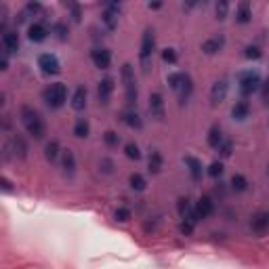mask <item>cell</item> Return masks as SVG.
Returning a JSON list of instances; mask_svg holds the SVG:
<instances>
[{
  "mask_svg": "<svg viewBox=\"0 0 269 269\" xmlns=\"http://www.w3.org/2000/svg\"><path fill=\"white\" fill-rule=\"evenodd\" d=\"M21 122H24L26 131L32 134L34 139H42L47 134V124L40 118V114L36 109H32L29 106H24L21 108Z\"/></svg>",
  "mask_w": 269,
  "mask_h": 269,
  "instance_id": "cell-1",
  "label": "cell"
},
{
  "mask_svg": "<svg viewBox=\"0 0 269 269\" xmlns=\"http://www.w3.org/2000/svg\"><path fill=\"white\" fill-rule=\"evenodd\" d=\"M122 82L126 91V103H129V108H134L137 106V80H134V70L131 63L122 65Z\"/></svg>",
  "mask_w": 269,
  "mask_h": 269,
  "instance_id": "cell-2",
  "label": "cell"
},
{
  "mask_svg": "<svg viewBox=\"0 0 269 269\" xmlns=\"http://www.w3.org/2000/svg\"><path fill=\"white\" fill-rule=\"evenodd\" d=\"M44 101H47L49 108H61L63 103L67 101V88L65 84H61V82H57V84H51L47 91H44Z\"/></svg>",
  "mask_w": 269,
  "mask_h": 269,
  "instance_id": "cell-3",
  "label": "cell"
},
{
  "mask_svg": "<svg viewBox=\"0 0 269 269\" xmlns=\"http://www.w3.org/2000/svg\"><path fill=\"white\" fill-rule=\"evenodd\" d=\"M238 84H240V93L244 95V97H250L252 93H257L259 88H261V76L257 72H244V74H240V78H238Z\"/></svg>",
  "mask_w": 269,
  "mask_h": 269,
  "instance_id": "cell-4",
  "label": "cell"
},
{
  "mask_svg": "<svg viewBox=\"0 0 269 269\" xmlns=\"http://www.w3.org/2000/svg\"><path fill=\"white\" fill-rule=\"evenodd\" d=\"M154 51H156V32H154L152 27H147L145 32H143V38H141V49H139L141 63L147 65L149 59H152V55H154Z\"/></svg>",
  "mask_w": 269,
  "mask_h": 269,
  "instance_id": "cell-5",
  "label": "cell"
},
{
  "mask_svg": "<svg viewBox=\"0 0 269 269\" xmlns=\"http://www.w3.org/2000/svg\"><path fill=\"white\" fill-rule=\"evenodd\" d=\"M38 67L44 72V74H49V76H53V74H59L61 72V63H59V59L57 55L53 53H44L38 57Z\"/></svg>",
  "mask_w": 269,
  "mask_h": 269,
  "instance_id": "cell-6",
  "label": "cell"
},
{
  "mask_svg": "<svg viewBox=\"0 0 269 269\" xmlns=\"http://www.w3.org/2000/svg\"><path fill=\"white\" fill-rule=\"evenodd\" d=\"M250 229H252V234H257V236H265V234H269V211L257 213L255 216H252Z\"/></svg>",
  "mask_w": 269,
  "mask_h": 269,
  "instance_id": "cell-7",
  "label": "cell"
},
{
  "mask_svg": "<svg viewBox=\"0 0 269 269\" xmlns=\"http://www.w3.org/2000/svg\"><path fill=\"white\" fill-rule=\"evenodd\" d=\"M227 91H229L227 78H221V80H216L215 84H213V88H211V103H213V106H219V103H223V101H225Z\"/></svg>",
  "mask_w": 269,
  "mask_h": 269,
  "instance_id": "cell-8",
  "label": "cell"
},
{
  "mask_svg": "<svg viewBox=\"0 0 269 269\" xmlns=\"http://www.w3.org/2000/svg\"><path fill=\"white\" fill-rule=\"evenodd\" d=\"M177 211H179V216H181L183 221H191L193 225L198 223L196 208L191 206V202H189L188 198H179V202H177Z\"/></svg>",
  "mask_w": 269,
  "mask_h": 269,
  "instance_id": "cell-9",
  "label": "cell"
},
{
  "mask_svg": "<svg viewBox=\"0 0 269 269\" xmlns=\"http://www.w3.org/2000/svg\"><path fill=\"white\" fill-rule=\"evenodd\" d=\"M149 114L156 120H164V116H166V109H164V99L160 93H152L149 97Z\"/></svg>",
  "mask_w": 269,
  "mask_h": 269,
  "instance_id": "cell-10",
  "label": "cell"
},
{
  "mask_svg": "<svg viewBox=\"0 0 269 269\" xmlns=\"http://www.w3.org/2000/svg\"><path fill=\"white\" fill-rule=\"evenodd\" d=\"M91 59L95 67H99V70H108L109 63H111V53L108 49H93L91 51Z\"/></svg>",
  "mask_w": 269,
  "mask_h": 269,
  "instance_id": "cell-11",
  "label": "cell"
},
{
  "mask_svg": "<svg viewBox=\"0 0 269 269\" xmlns=\"http://www.w3.org/2000/svg\"><path fill=\"white\" fill-rule=\"evenodd\" d=\"M4 149H6V152H13V156H15V158H19V160H24L27 156V145H26V141L21 139L19 134H17V137H13L9 143H6Z\"/></svg>",
  "mask_w": 269,
  "mask_h": 269,
  "instance_id": "cell-12",
  "label": "cell"
},
{
  "mask_svg": "<svg viewBox=\"0 0 269 269\" xmlns=\"http://www.w3.org/2000/svg\"><path fill=\"white\" fill-rule=\"evenodd\" d=\"M118 13H120V2H111V4H108V9H106V13H103V24H106V27L108 29H116V26H118Z\"/></svg>",
  "mask_w": 269,
  "mask_h": 269,
  "instance_id": "cell-13",
  "label": "cell"
},
{
  "mask_svg": "<svg viewBox=\"0 0 269 269\" xmlns=\"http://www.w3.org/2000/svg\"><path fill=\"white\" fill-rule=\"evenodd\" d=\"M223 47H225V38H223V36H213V38L202 42V51H204L206 55H216L219 51H223Z\"/></svg>",
  "mask_w": 269,
  "mask_h": 269,
  "instance_id": "cell-14",
  "label": "cell"
},
{
  "mask_svg": "<svg viewBox=\"0 0 269 269\" xmlns=\"http://www.w3.org/2000/svg\"><path fill=\"white\" fill-rule=\"evenodd\" d=\"M196 208V216H198V221L200 219H208L213 213H215V204H213V200L211 198H200L198 200V204L193 206Z\"/></svg>",
  "mask_w": 269,
  "mask_h": 269,
  "instance_id": "cell-15",
  "label": "cell"
},
{
  "mask_svg": "<svg viewBox=\"0 0 269 269\" xmlns=\"http://www.w3.org/2000/svg\"><path fill=\"white\" fill-rule=\"evenodd\" d=\"M114 93V80L111 78H103L97 86V97H99L101 103H109V97Z\"/></svg>",
  "mask_w": 269,
  "mask_h": 269,
  "instance_id": "cell-16",
  "label": "cell"
},
{
  "mask_svg": "<svg viewBox=\"0 0 269 269\" xmlns=\"http://www.w3.org/2000/svg\"><path fill=\"white\" fill-rule=\"evenodd\" d=\"M47 36H49V29L42 24H32L27 29V38L32 42H42V40H47Z\"/></svg>",
  "mask_w": 269,
  "mask_h": 269,
  "instance_id": "cell-17",
  "label": "cell"
},
{
  "mask_svg": "<svg viewBox=\"0 0 269 269\" xmlns=\"http://www.w3.org/2000/svg\"><path fill=\"white\" fill-rule=\"evenodd\" d=\"M252 19V6L250 2H240L236 6V21L238 24H248V21Z\"/></svg>",
  "mask_w": 269,
  "mask_h": 269,
  "instance_id": "cell-18",
  "label": "cell"
},
{
  "mask_svg": "<svg viewBox=\"0 0 269 269\" xmlns=\"http://www.w3.org/2000/svg\"><path fill=\"white\" fill-rule=\"evenodd\" d=\"M122 120L129 124L131 129H137V131L143 126V120H141V116L137 114V109H134V108H129V109L122 111Z\"/></svg>",
  "mask_w": 269,
  "mask_h": 269,
  "instance_id": "cell-19",
  "label": "cell"
},
{
  "mask_svg": "<svg viewBox=\"0 0 269 269\" xmlns=\"http://www.w3.org/2000/svg\"><path fill=\"white\" fill-rule=\"evenodd\" d=\"M61 168L65 175H74V170H76V156L72 149H65L61 154Z\"/></svg>",
  "mask_w": 269,
  "mask_h": 269,
  "instance_id": "cell-20",
  "label": "cell"
},
{
  "mask_svg": "<svg viewBox=\"0 0 269 269\" xmlns=\"http://www.w3.org/2000/svg\"><path fill=\"white\" fill-rule=\"evenodd\" d=\"M72 108L76 111H82L86 108V88L84 86H78L72 95Z\"/></svg>",
  "mask_w": 269,
  "mask_h": 269,
  "instance_id": "cell-21",
  "label": "cell"
},
{
  "mask_svg": "<svg viewBox=\"0 0 269 269\" xmlns=\"http://www.w3.org/2000/svg\"><path fill=\"white\" fill-rule=\"evenodd\" d=\"M61 147H59V141H51V143H47V147H44V158H47L51 164H55L59 158H61Z\"/></svg>",
  "mask_w": 269,
  "mask_h": 269,
  "instance_id": "cell-22",
  "label": "cell"
},
{
  "mask_svg": "<svg viewBox=\"0 0 269 269\" xmlns=\"http://www.w3.org/2000/svg\"><path fill=\"white\" fill-rule=\"evenodd\" d=\"M2 47H4L6 53H17L19 51V36L15 32H6L2 36Z\"/></svg>",
  "mask_w": 269,
  "mask_h": 269,
  "instance_id": "cell-23",
  "label": "cell"
},
{
  "mask_svg": "<svg viewBox=\"0 0 269 269\" xmlns=\"http://www.w3.org/2000/svg\"><path fill=\"white\" fill-rule=\"evenodd\" d=\"M185 164H188L189 175H191L193 181H200V179H202V164H200V160L193 158V156H188V158H185Z\"/></svg>",
  "mask_w": 269,
  "mask_h": 269,
  "instance_id": "cell-24",
  "label": "cell"
},
{
  "mask_svg": "<svg viewBox=\"0 0 269 269\" xmlns=\"http://www.w3.org/2000/svg\"><path fill=\"white\" fill-rule=\"evenodd\" d=\"M250 114V106L246 101H238L234 109H231V116H234V120H246Z\"/></svg>",
  "mask_w": 269,
  "mask_h": 269,
  "instance_id": "cell-25",
  "label": "cell"
},
{
  "mask_svg": "<svg viewBox=\"0 0 269 269\" xmlns=\"http://www.w3.org/2000/svg\"><path fill=\"white\" fill-rule=\"evenodd\" d=\"M147 164H149V173H160L162 170V164H164V158H162V154L158 152V149H154L152 154H149V160H147Z\"/></svg>",
  "mask_w": 269,
  "mask_h": 269,
  "instance_id": "cell-26",
  "label": "cell"
},
{
  "mask_svg": "<svg viewBox=\"0 0 269 269\" xmlns=\"http://www.w3.org/2000/svg\"><path fill=\"white\" fill-rule=\"evenodd\" d=\"M225 141V137H223V131L219 129V126H213L211 131H208V145H211L213 149H219V145Z\"/></svg>",
  "mask_w": 269,
  "mask_h": 269,
  "instance_id": "cell-27",
  "label": "cell"
},
{
  "mask_svg": "<svg viewBox=\"0 0 269 269\" xmlns=\"http://www.w3.org/2000/svg\"><path fill=\"white\" fill-rule=\"evenodd\" d=\"M191 93H193V82H191V78L188 76L185 78V82H183V86L179 88V103H188L189 101V97H191Z\"/></svg>",
  "mask_w": 269,
  "mask_h": 269,
  "instance_id": "cell-28",
  "label": "cell"
},
{
  "mask_svg": "<svg viewBox=\"0 0 269 269\" xmlns=\"http://www.w3.org/2000/svg\"><path fill=\"white\" fill-rule=\"evenodd\" d=\"M88 133H91V122H88L86 118H80V120L74 124V134H76L78 139H84V137H88Z\"/></svg>",
  "mask_w": 269,
  "mask_h": 269,
  "instance_id": "cell-29",
  "label": "cell"
},
{
  "mask_svg": "<svg viewBox=\"0 0 269 269\" xmlns=\"http://www.w3.org/2000/svg\"><path fill=\"white\" fill-rule=\"evenodd\" d=\"M231 189L234 191H246L248 189V179L244 175H234L231 177Z\"/></svg>",
  "mask_w": 269,
  "mask_h": 269,
  "instance_id": "cell-30",
  "label": "cell"
},
{
  "mask_svg": "<svg viewBox=\"0 0 269 269\" xmlns=\"http://www.w3.org/2000/svg\"><path fill=\"white\" fill-rule=\"evenodd\" d=\"M185 78H188V74H181V72H175V74H170V76L166 78L168 80V86L170 88H175V91H179V88L183 86V82Z\"/></svg>",
  "mask_w": 269,
  "mask_h": 269,
  "instance_id": "cell-31",
  "label": "cell"
},
{
  "mask_svg": "<svg viewBox=\"0 0 269 269\" xmlns=\"http://www.w3.org/2000/svg\"><path fill=\"white\" fill-rule=\"evenodd\" d=\"M129 183H131V188L134 189V191H143L145 188H147V181L143 177H141L139 173H133L131 177H129Z\"/></svg>",
  "mask_w": 269,
  "mask_h": 269,
  "instance_id": "cell-32",
  "label": "cell"
},
{
  "mask_svg": "<svg viewBox=\"0 0 269 269\" xmlns=\"http://www.w3.org/2000/svg\"><path fill=\"white\" fill-rule=\"evenodd\" d=\"M124 154L129 160H141V149L137 143H126L124 145Z\"/></svg>",
  "mask_w": 269,
  "mask_h": 269,
  "instance_id": "cell-33",
  "label": "cell"
},
{
  "mask_svg": "<svg viewBox=\"0 0 269 269\" xmlns=\"http://www.w3.org/2000/svg\"><path fill=\"white\" fill-rule=\"evenodd\" d=\"M103 141H106V145L116 147L118 143H120V134L114 133V131H106V134H103Z\"/></svg>",
  "mask_w": 269,
  "mask_h": 269,
  "instance_id": "cell-34",
  "label": "cell"
},
{
  "mask_svg": "<svg viewBox=\"0 0 269 269\" xmlns=\"http://www.w3.org/2000/svg\"><path fill=\"white\" fill-rule=\"evenodd\" d=\"M216 152H219V154L223 156V158H229L231 152H234V143H231L229 139H225V141H223V143L219 145V149H216Z\"/></svg>",
  "mask_w": 269,
  "mask_h": 269,
  "instance_id": "cell-35",
  "label": "cell"
},
{
  "mask_svg": "<svg viewBox=\"0 0 269 269\" xmlns=\"http://www.w3.org/2000/svg\"><path fill=\"white\" fill-rule=\"evenodd\" d=\"M227 13H229V4L225 2V0H221V2L216 4V19H219V21L227 19Z\"/></svg>",
  "mask_w": 269,
  "mask_h": 269,
  "instance_id": "cell-36",
  "label": "cell"
},
{
  "mask_svg": "<svg viewBox=\"0 0 269 269\" xmlns=\"http://www.w3.org/2000/svg\"><path fill=\"white\" fill-rule=\"evenodd\" d=\"M99 170L103 175H111V173H114V162H111L109 158L99 160Z\"/></svg>",
  "mask_w": 269,
  "mask_h": 269,
  "instance_id": "cell-37",
  "label": "cell"
},
{
  "mask_svg": "<svg viewBox=\"0 0 269 269\" xmlns=\"http://www.w3.org/2000/svg\"><path fill=\"white\" fill-rule=\"evenodd\" d=\"M162 61L164 63H177V53H175V49H164L162 51Z\"/></svg>",
  "mask_w": 269,
  "mask_h": 269,
  "instance_id": "cell-38",
  "label": "cell"
},
{
  "mask_svg": "<svg viewBox=\"0 0 269 269\" xmlns=\"http://www.w3.org/2000/svg\"><path fill=\"white\" fill-rule=\"evenodd\" d=\"M208 175H211V177H221L223 175V162H213L211 164V166H208Z\"/></svg>",
  "mask_w": 269,
  "mask_h": 269,
  "instance_id": "cell-39",
  "label": "cell"
},
{
  "mask_svg": "<svg viewBox=\"0 0 269 269\" xmlns=\"http://www.w3.org/2000/svg\"><path fill=\"white\" fill-rule=\"evenodd\" d=\"M114 216H116V221L126 223V221L131 219V211H129V208H118V211L114 213Z\"/></svg>",
  "mask_w": 269,
  "mask_h": 269,
  "instance_id": "cell-40",
  "label": "cell"
},
{
  "mask_svg": "<svg viewBox=\"0 0 269 269\" xmlns=\"http://www.w3.org/2000/svg\"><path fill=\"white\" fill-rule=\"evenodd\" d=\"M183 236H191L193 234V223L191 221H181V225H179Z\"/></svg>",
  "mask_w": 269,
  "mask_h": 269,
  "instance_id": "cell-41",
  "label": "cell"
},
{
  "mask_svg": "<svg viewBox=\"0 0 269 269\" xmlns=\"http://www.w3.org/2000/svg\"><path fill=\"white\" fill-rule=\"evenodd\" d=\"M248 59H261V49L259 47H246V53H244Z\"/></svg>",
  "mask_w": 269,
  "mask_h": 269,
  "instance_id": "cell-42",
  "label": "cell"
},
{
  "mask_svg": "<svg viewBox=\"0 0 269 269\" xmlns=\"http://www.w3.org/2000/svg\"><path fill=\"white\" fill-rule=\"evenodd\" d=\"M55 34H57L59 40H65V38H67V27H65L63 24H57V26H55Z\"/></svg>",
  "mask_w": 269,
  "mask_h": 269,
  "instance_id": "cell-43",
  "label": "cell"
},
{
  "mask_svg": "<svg viewBox=\"0 0 269 269\" xmlns=\"http://www.w3.org/2000/svg\"><path fill=\"white\" fill-rule=\"evenodd\" d=\"M261 95H263V101L265 103H269V78L261 84Z\"/></svg>",
  "mask_w": 269,
  "mask_h": 269,
  "instance_id": "cell-44",
  "label": "cell"
},
{
  "mask_svg": "<svg viewBox=\"0 0 269 269\" xmlns=\"http://www.w3.org/2000/svg\"><path fill=\"white\" fill-rule=\"evenodd\" d=\"M70 9H72L74 21H80V6H78V4H70Z\"/></svg>",
  "mask_w": 269,
  "mask_h": 269,
  "instance_id": "cell-45",
  "label": "cell"
},
{
  "mask_svg": "<svg viewBox=\"0 0 269 269\" xmlns=\"http://www.w3.org/2000/svg\"><path fill=\"white\" fill-rule=\"evenodd\" d=\"M0 183H2V189H4V191H11V183H9V181H6V179H4V177H2V179H0Z\"/></svg>",
  "mask_w": 269,
  "mask_h": 269,
  "instance_id": "cell-46",
  "label": "cell"
},
{
  "mask_svg": "<svg viewBox=\"0 0 269 269\" xmlns=\"http://www.w3.org/2000/svg\"><path fill=\"white\" fill-rule=\"evenodd\" d=\"M147 6H149V9H160V6H162V2H149Z\"/></svg>",
  "mask_w": 269,
  "mask_h": 269,
  "instance_id": "cell-47",
  "label": "cell"
},
{
  "mask_svg": "<svg viewBox=\"0 0 269 269\" xmlns=\"http://www.w3.org/2000/svg\"><path fill=\"white\" fill-rule=\"evenodd\" d=\"M267 173H269V168H267Z\"/></svg>",
  "mask_w": 269,
  "mask_h": 269,
  "instance_id": "cell-48",
  "label": "cell"
}]
</instances>
